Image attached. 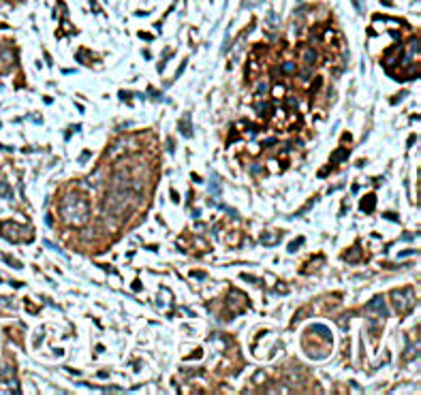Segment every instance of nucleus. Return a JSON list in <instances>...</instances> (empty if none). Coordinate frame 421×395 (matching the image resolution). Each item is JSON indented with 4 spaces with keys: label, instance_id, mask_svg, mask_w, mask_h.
<instances>
[{
    "label": "nucleus",
    "instance_id": "obj_1",
    "mask_svg": "<svg viewBox=\"0 0 421 395\" xmlns=\"http://www.w3.org/2000/svg\"><path fill=\"white\" fill-rule=\"evenodd\" d=\"M60 214L67 222L79 227V224H84L88 220V201L84 196H79L77 192L69 194L67 199L60 203Z\"/></svg>",
    "mask_w": 421,
    "mask_h": 395
},
{
    "label": "nucleus",
    "instance_id": "obj_2",
    "mask_svg": "<svg viewBox=\"0 0 421 395\" xmlns=\"http://www.w3.org/2000/svg\"><path fill=\"white\" fill-rule=\"evenodd\" d=\"M0 233H3L5 239H9V241H20L22 237L26 241L30 239V229H24V227H20V224H15V222H3V224H0Z\"/></svg>",
    "mask_w": 421,
    "mask_h": 395
},
{
    "label": "nucleus",
    "instance_id": "obj_3",
    "mask_svg": "<svg viewBox=\"0 0 421 395\" xmlns=\"http://www.w3.org/2000/svg\"><path fill=\"white\" fill-rule=\"evenodd\" d=\"M391 301H393V306H396L398 312H408L410 308H413V303H415L413 291H410V289L393 291V293H391Z\"/></svg>",
    "mask_w": 421,
    "mask_h": 395
},
{
    "label": "nucleus",
    "instance_id": "obj_4",
    "mask_svg": "<svg viewBox=\"0 0 421 395\" xmlns=\"http://www.w3.org/2000/svg\"><path fill=\"white\" fill-rule=\"evenodd\" d=\"M368 312H372V314H379L381 318H385V316H389V308L385 306V299L381 297V295H376V297L368 303Z\"/></svg>",
    "mask_w": 421,
    "mask_h": 395
},
{
    "label": "nucleus",
    "instance_id": "obj_5",
    "mask_svg": "<svg viewBox=\"0 0 421 395\" xmlns=\"http://www.w3.org/2000/svg\"><path fill=\"white\" fill-rule=\"evenodd\" d=\"M177 126H180V133L184 135V137H193V124H191V115H188V113L180 120Z\"/></svg>",
    "mask_w": 421,
    "mask_h": 395
},
{
    "label": "nucleus",
    "instance_id": "obj_6",
    "mask_svg": "<svg viewBox=\"0 0 421 395\" xmlns=\"http://www.w3.org/2000/svg\"><path fill=\"white\" fill-rule=\"evenodd\" d=\"M310 329L315 331V334H321V336H323L325 340H331V331H329L327 327H323V325H312Z\"/></svg>",
    "mask_w": 421,
    "mask_h": 395
},
{
    "label": "nucleus",
    "instance_id": "obj_7",
    "mask_svg": "<svg viewBox=\"0 0 421 395\" xmlns=\"http://www.w3.org/2000/svg\"><path fill=\"white\" fill-rule=\"evenodd\" d=\"M376 201V196L374 194H368V196H364V201H362V210L364 212H372V203Z\"/></svg>",
    "mask_w": 421,
    "mask_h": 395
},
{
    "label": "nucleus",
    "instance_id": "obj_8",
    "mask_svg": "<svg viewBox=\"0 0 421 395\" xmlns=\"http://www.w3.org/2000/svg\"><path fill=\"white\" fill-rule=\"evenodd\" d=\"M0 194H3V196H7V199H11V196H13V192H11V188H9V186H7L5 182L0 184Z\"/></svg>",
    "mask_w": 421,
    "mask_h": 395
},
{
    "label": "nucleus",
    "instance_id": "obj_9",
    "mask_svg": "<svg viewBox=\"0 0 421 395\" xmlns=\"http://www.w3.org/2000/svg\"><path fill=\"white\" fill-rule=\"evenodd\" d=\"M282 73H284V75L295 73V64H293V62H284V64H282Z\"/></svg>",
    "mask_w": 421,
    "mask_h": 395
},
{
    "label": "nucleus",
    "instance_id": "obj_10",
    "mask_svg": "<svg viewBox=\"0 0 421 395\" xmlns=\"http://www.w3.org/2000/svg\"><path fill=\"white\" fill-rule=\"evenodd\" d=\"M302 244H304V237H297V239L293 241V244H289V252H295V250H297Z\"/></svg>",
    "mask_w": 421,
    "mask_h": 395
},
{
    "label": "nucleus",
    "instance_id": "obj_11",
    "mask_svg": "<svg viewBox=\"0 0 421 395\" xmlns=\"http://www.w3.org/2000/svg\"><path fill=\"white\" fill-rule=\"evenodd\" d=\"M315 60H317V53L312 51V49H310V51H306V62H308V64H312Z\"/></svg>",
    "mask_w": 421,
    "mask_h": 395
},
{
    "label": "nucleus",
    "instance_id": "obj_12",
    "mask_svg": "<svg viewBox=\"0 0 421 395\" xmlns=\"http://www.w3.org/2000/svg\"><path fill=\"white\" fill-rule=\"evenodd\" d=\"M5 261H7L9 265H13V267H17V269H22V263H20V261H13V258H9V256H5Z\"/></svg>",
    "mask_w": 421,
    "mask_h": 395
},
{
    "label": "nucleus",
    "instance_id": "obj_13",
    "mask_svg": "<svg viewBox=\"0 0 421 395\" xmlns=\"http://www.w3.org/2000/svg\"><path fill=\"white\" fill-rule=\"evenodd\" d=\"M45 246H47V248H51V250H56L58 254H62V250H60V248H58L56 244H51V241H45Z\"/></svg>",
    "mask_w": 421,
    "mask_h": 395
},
{
    "label": "nucleus",
    "instance_id": "obj_14",
    "mask_svg": "<svg viewBox=\"0 0 421 395\" xmlns=\"http://www.w3.org/2000/svg\"><path fill=\"white\" fill-rule=\"evenodd\" d=\"M259 3H261V0H246L244 7H253V5H259Z\"/></svg>",
    "mask_w": 421,
    "mask_h": 395
},
{
    "label": "nucleus",
    "instance_id": "obj_15",
    "mask_svg": "<svg viewBox=\"0 0 421 395\" xmlns=\"http://www.w3.org/2000/svg\"><path fill=\"white\" fill-rule=\"evenodd\" d=\"M257 109H259V113H265V111H267V105H265V103H261V105L257 107Z\"/></svg>",
    "mask_w": 421,
    "mask_h": 395
},
{
    "label": "nucleus",
    "instance_id": "obj_16",
    "mask_svg": "<svg viewBox=\"0 0 421 395\" xmlns=\"http://www.w3.org/2000/svg\"><path fill=\"white\" fill-rule=\"evenodd\" d=\"M167 148H169V152H173V148H175V143H173L171 139H169V141H167Z\"/></svg>",
    "mask_w": 421,
    "mask_h": 395
},
{
    "label": "nucleus",
    "instance_id": "obj_17",
    "mask_svg": "<svg viewBox=\"0 0 421 395\" xmlns=\"http://www.w3.org/2000/svg\"><path fill=\"white\" fill-rule=\"evenodd\" d=\"M148 94H150L152 98H160V94H158V92H154V90H150V92H148Z\"/></svg>",
    "mask_w": 421,
    "mask_h": 395
}]
</instances>
